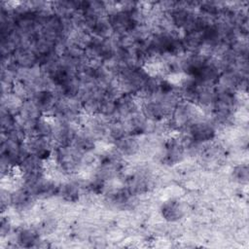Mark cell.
<instances>
[{
  "mask_svg": "<svg viewBox=\"0 0 249 249\" xmlns=\"http://www.w3.org/2000/svg\"><path fill=\"white\" fill-rule=\"evenodd\" d=\"M191 138L195 143H202L211 140L214 137L215 129L207 122L197 121L190 126Z\"/></svg>",
  "mask_w": 249,
  "mask_h": 249,
  "instance_id": "6da1fadb",
  "label": "cell"
},
{
  "mask_svg": "<svg viewBox=\"0 0 249 249\" xmlns=\"http://www.w3.org/2000/svg\"><path fill=\"white\" fill-rule=\"evenodd\" d=\"M162 216L168 221H176L180 219L184 212L182 206L177 201H168L164 203L161 209Z\"/></svg>",
  "mask_w": 249,
  "mask_h": 249,
  "instance_id": "7a4b0ae2",
  "label": "cell"
},
{
  "mask_svg": "<svg viewBox=\"0 0 249 249\" xmlns=\"http://www.w3.org/2000/svg\"><path fill=\"white\" fill-rule=\"evenodd\" d=\"M18 242L24 247L36 246L39 242V233L33 229L21 230L18 234Z\"/></svg>",
  "mask_w": 249,
  "mask_h": 249,
  "instance_id": "3957f363",
  "label": "cell"
},
{
  "mask_svg": "<svg viewBox=\"0 0 249 249\" xmlns=\"http://www.w3.org/2000/svg\"><path fill=\"white\" fill-rule=\"evenodd\" d=\"M138 142L131 138L124 136L120 139H118V149L121 153L127 156H132L138 151Z\"/></svg>",
  "mask_w": 249,
  "mask_h": 249,
  "instance_id": "277c9868",
  "label": "cell"
},
{
  "mask_svg": "<svg viewBox=\"0 0 249 249\" xmlns=\"http://www.w3.org/2000/svg\"><path fill=\"white\" fill-rule=\"evenodd\" d=\"M61 196L67 201L74 202V201L78 200V198H79V189H78L77 185H75L73 183L65 184L61 188Z\"/></svg>",
  "mask_w": 249,
  "mask_h": 249,
  "instance_id": "5b68a950",
  "label": "cell"
},
{
  "mask_svg": "<svg viewBox=\"0 0 249 249\" xmlns=\"http://www.w3.org/2000/svg\"><path fill=\"white\" fill-rule=\"evenodd\" d=\"M234 177L239 182H246L248 178V171L246 165H239L234 169Z\"/></svg>",
  "mask_w": 249,
  "mask_h": 249,
  "instance_id": "8992f818",
  "label": "cell"
},
{
  "mask_svg": "<svg viewBox=\"0 0 249 249\" xmlns=\"http://www.w3.org/2000/svg\"><path fill=\"white\" fill-rule=\"evenodd\" d=\"M9 231H10V224H9L8 220L2 219V221H1V235L6 236Z\"/></svg>",
  "mask_w": 249,
  "mask_h": 249,
  "instance_id": "52a82bcc",
  "label": "cell"
}]
</instances>
